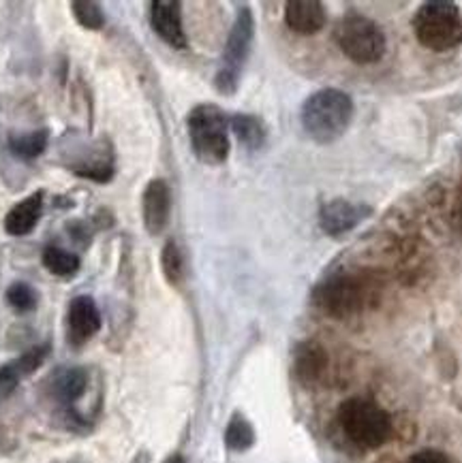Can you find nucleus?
Returning <instances> with one entry per match:
<instances>
[{
    "instance_id": "423d86ee",
    "label": "nucleus",
    "mask_w": 462,
    "mask_h": 463,
    "mask_svg": "<svg viewBox=\"0 0 462 463\" xmlns=\"http://www.w3.org/2000/svg\"><path fill=\"white\" fill-rule=\"evenodd\" d=\"M336 43L355 64H375L385 56L388 39L377 22L360 14H347L336 28Z\"/></svg>"
},
{
    "instance_id": "4be33fe9",
    "label": "nucleus",
    "mask_w": 462,
    "mask_h": 463,
    "mask_svg": "<svg viewBox=\"0 0 462 463\" xmlns=\"http://www.w3.org/2000/svg\"><path fill=\"white\" fill-rule=\"evenodd\" d=\"M5 299H7V304L20 314L33 312L34 307L39 306L37 288L31 287L28 282H14V284H11V287L7 288V293H5Z\"/></svg>"
},
{
    "instance_id": "7ed1b4c3",
    "label": "nucleus",
    "mask_w": 462,
    "mask_h": 463,
    "mask_svg": "<svg viewBox=\"0 0 462 463\" xmlns=\"http://www.w3.org/2000/svg\"><path fill=\"white\" fill-rule=\"evenodd\" d=\"M339 425L355 447L372 450L392 436V417L366 397H351L339 408Z\"/></svg>"
},
{
    "instance_id": "1a4fd4ad",
    "label": "nucleus",
    "mask_w": 462,
    "mask_h": 463,
    "mask_svg": "<svg viewBox=\"0 0 462 463\" xmlns=\"http://www.w3.org/2000/svg\"><path fill=\"white\" fill-rule=\"evenodd\" d=\"M171 216V190L169 184L154 177L146 184L144 194H141V218H144V229L150 235H161L169 224Z\"/></svg>"
},
{
    "instance_id": "bb28decb",
    "label": "nucleus",
    "mask_w": 462,
    "mask_h": 463,
    "mask_svg": "<svg viewBox=\"0 0 462 463\" xmlns=\"http://www.w3.org/2000/svg\"><path fill=\"white\" fill-rule=\"evenodd\" d=\"M458 210H460V212H458V213H460L458 218H460V221H462V194H460V203H458Z\"/></svg>"
},
{
    "instance_id": "9b49d317",
    "label": "nucleus",
    "mask_w": 462,
    "mask_h": 463,
    "mask_svg": "<svg viewBox=\"0 0 462 463\" xmlns=\"http://www.w3.org/2000/svg\"><path fill=\"white\" fill-rule=\"evenodd\" d=\"M101 329V312L91 295H77L71 299L67 312V335L71 346L80 348L97 335Z\"/></svg>"
},
{
    "instance_id": "6ab92c4d",
    "label": "nucleus",
    "mask_w": 462,
    "mask_h": 463,
    "mask_svg": "<svg viewBox=\"0 0 462 463\" xmlns=\"http://www.w3.org/2000/svg\"><path fill=\"white\" fill-rule=\"evenodd\" d=\"M50 144V133L47 128H37L26 135H11L9 137V150L14 156L22 160H34L47 150Z\"/></svg>"
},
{
    "instance_id": "dca6fc26",
    "label": "nucleus",
    "mask_w": 462,
    "mask_h": 463,
    "mask_svg": "<svg viewBox=\"0 0 462 463\" xmlns=\"http://www.w3.org/2000/svg\"><path fill=\"white\" fill-rule=\"evenodd\" d=\"M229 130L246 150H262L268 139L265 124L253 114H236L229 118Z\"/></svg>"
},
{
    "instance_id": "a211bd4d",
    "label": "nucleus",
    "mask_w": 462,
    "mask_h": 463,
    "mask_svg": "<svg viewBox=\"0 0 462 463\" xmlns=\"http://www.w3.org/2000/svg\"><path fill=\"white\" fill-rule=\"evenodd\" d=\"M41 263L52 276L73 278L82 267V259L75 252L64 250L61 246H47L41 254Z\"/></svg>"
},
{
    "instance_id": "4468645a",
    "label": "nucleus",
    "mask_w": 462,
    "mask_h": 463,
    "mask_svg": "<svg viewBox=\"0 0 462 463\" xmlns=\"http://www.w3.org/2000/svg\"><path fill=\"white\" fill-rule=\"evenodd\" d=\"M328 370V353L315 340L300 342L294 350V372L302 384H315Z\"/></svg>"
},
{
    "instance_id": "aec40b11",
    "label": "nucleus",
    "mask_w": 462,
    "mask_h": 463,
    "mask_svg": "<svg viewBox=\"0 0 462 463\" xmlns=\"http://www.w3.org/2000/svg\"><path fill=\"white\" fill-rule=\"evenodd\" d=\"M161 271L171 287H182L187 278V260L176 240L165 241L161 250Z\"/></svg>"
},
{
    "instance_id": "ddd939ff",
    "label": "nucleus",
    "mask_w": 462,
    "mask_h": 463,
    "mask_svg": "<svg viewBox=\"0 0 462 463\" xmlns=\"http://www.w3.org/2000/svg\"><path fill=\"white\" fill-rule=\"evenodd\" d=\"M43 201H45L43 190H34L33 194H28L26 199H22L20 203L11 207L3 222L7 235L11 237L31 235L41 221V213H43Z\"/></svg>"
},
{
    "instance_id": "f8f14e48",
    "label": "nucleus",
    "mask_w": 462,
    "mask_h": 463,
    "mask_svg": "<svg viewBox=\"0 0 462 463\" xmlns=\"http://www.w3.org/2000/svg\"><path fill=\"white\" fill-rule=\"evenodd\" d=\"M325 22H328V14L319 0H289L285 5V24L295 34L311 37L322 31Z\"/></svg>"
},
{
    "instance_id": "b1692460",
    "label": "nucleus",
    "mask_w": 462,
    "mask_h": 463,
    "mask_svg": "<svg viewBox=\"0 0 462 463\" xmlns=\"http://www.w3.org/2000/svg\"><path fill=\"white\" fill-rule=\"evenodd\" d=\"M47 354H50V344H41V346H34L31 350H26L22 357L11 361V367H14V372L22 380L24 376H31V373L37 372L39 367L43 365Z\"/></svg>"
},
{
    "instance_id": "5701e85b",
    "label": "nucleus",
    "mask_w": 462,
    "mask_h": 463,
    "mask_svg": "<svg viewBox=\"0 0 462 463\" xmlns=\"http://www.w3.org/2000/svg\"><path fill=\"white\" fill-rule=\"evenodd\" d=\"M71 11H73L75 22L80 24L86 31H101L105 26V14L103 7L91 0H75L71 3Z\"/></svg>"
},
{
    "instance_id": "6e6552de",
    "label": "nucleus",
    "mask_w": 462,
    "mask_h": 463,
    "mask_svg": "<svg viewBox=\"0 0 462 463\" xmlns=\"http://www.w3.org/2000/svg\"><path fill=\"white\" fill-rule=\"evenodd\" d=\"M369 216H372L371 205L353 203L347 199H332L319 210V227L325 235L339 237L358 229Z\"/></svg>"
},
{
    "instance_id": "393cba45",
    "label": "nucleus",
    "mask_w": 462,
    "mask_h": 463,
    "mask_svg": "<svg viewBox=\"0 0 462 463\" xmlns=\"http://www.w3.org/2000/svg\"><path fill=\"white\" fill-rule=\"evenodd\" d=\"M409 463H452L448 459V455H443L441 450H432V449H426V450H419L409 459Z\"/></svg>"
},
{
    "instance_id": "f03ea898",
    "label": "nucleus",
    "mask_w": 462,
    "mask_h": 463,
    "mask_svg": "<svg viewBox=\"0 0 462 463\" xmlns=\"http://www.w3.org/2000/svg\"><path fill=\"white\" fill-rule=\"evenodd\" d=\"M187 130L195 156L204 165L217 167L229 158V118L218 105H195L188 111Z\"/></svg>"
},
{
    "instance_id": "39448f33",
    "label": "nucleus",
    "mask_w": 462,
    "mask_h": 463,
    "mask_svg": "<svg viewBox=\"0 0 462 463\" xmlns=\"http://www.w3.org/2000/svg\"><path fill=\"white\" fill-rule=\"evenodd\" d=\"M255 39V17L248 7H240L236 14L234 26L229 37L225 41V50L221 58V67L217 71L215 88L225 97L238 92L242 71L251 56V47Z\"/></svg>"
},
{
    "instance_id": "f257e3e1",
    "label": "nucleus",
    "mask_w": 462,
    "mask_h": 463,
    "mask_svg": "<svg viewBox=\"0 0 462 463\" xmlns=\"http://www.w3.org/2000/svg\"><path fill=\"white\" fill-rule=\"evenodd\" d=\"M355 114L353 100L339 88H322L304 100L300 111L302 128L317 144L328 146L339 141L351 127Z\"/></svg>"
},
{
    "instance_id": "2eb2a0df",
    "label": "nucleus",
    "mask_w": 462,
    "mask_h": 463,
    "mask_svg": "<svg viewBox=\"0 0 462 463\" xmlns=\"http://www.w3.org/2000/svg\"><path fill=\"white\" fill-rule=\"evenodd\" d=\"M75 175L84 177V180L97 182V184H108L116 174V158L114 150L108 144L105 147H94L91 156L82 158V163L71 165Z\"/></svg>"
},
{
    "instance_id": "0eeeda50",
    "label": "nucleus",
    "mask_w": 462,
    "mask_h": 463,
    "mask_svg": "<svg viewBox=\"0 0 462 463\" xmlns=\"http://www.w3.org/2000/svg\"><path fill=\"white\" fill-rule=\"evenodd\" d=\"M313 301L319 310L334 318H349L362 312L366 304V287L355 276H332L313 290Z\"/></svg>"
},
{
    "instance_id": "20e7f679",
    "label": "nucleus",
    "mask_w": 462,
    "mask_h": 463,
    "mask_svg": "<svg viewBox=\"0 0 462 463\" xmlns=\"http://www.w3.org/2000/svg\"><path fill=\"white\" fill-rule=\"evenodd\" d=\"M416 39L430 52H449L462 43V14L449 0H430L411 20Z\"/></svg>"
},
{
    "instance_id": "a878e982",
    "label": "nucleus",
    "mask_w": 462,
    "mask_h": 463,
    "mask_svg": "<svg viewBox=\"0 0 462 463\" xmlns=\"http://www.w3.org/2000/svg\"><path fill=\"white\" fill-rule=\"evenodd\" d=\"M163 463H185V457L182 455H171V457H168V459H165Z\"/></svg>"
},
{
    "instance_id": "9d476101",
    "label": "nucleus",
    "mask_w": 462,
    "mask_h": 463,
    "mask_svg": "<svg viewBox=\"0 0 462 463\" xmlns=\"http://www.w3.org/2000/svg\"><path fill=\"white\" fill-rule=\"evenodd\" d=\"M150 26L159 34V39L174 50H185L188 45L185 24H182V7L178 0L150 3Z\"/></svg>"
},
{
    "instance_id": "f3484780",
    "label": "nucleus",
    "mask_w": 462,
    "mask_h": 463,
    "mask_svg": "<svg viewBox=\"0 0 462 463\" xmlns=\"http://www.w3.org/2000/svg\"><path fill=\"white\" fill-rule=\"evenodd\" d=\"M88 387V373L82 367H71L56 373L52 380V395L56 397L58 403H73L84 395Z\"/></svg>"
},
{
    "instance_id": "412c9836",
    "label": "nucleus",
    "mask_w": 462,
    "mask_h": 463,
    "mask_svg": "<svg viewBox=\"0 0 462 463\" xmlns=\"http://www.w3.org/2000/svg\"><path fill=\"white\" fill-rule=\"evenodd\" d=\"M255 444V430L242 414H234L225 430V447L236 453H245Z\"/></svg>"
}]
</instances>
